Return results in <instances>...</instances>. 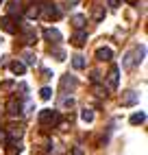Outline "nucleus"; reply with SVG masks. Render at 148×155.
I'll return each mask as SVG.
<instances>
[{
  "mask_svg": "<svg viewBox=\"0 0 148 155\" xmlns=\"http://www.w3.org/2000/svg\"><path fill=\"white\" fill-rule=\"evenodd\" d=\"M37 120L41 122V125H52V122H57V120H59V116H57V111H55V109H41V111H39V116H37Z\"/></svg>",
  "mask_w": 148,
  "mask_h": 155,
  "instance_id": "obj_2",
  "label": "nucleus"
},
{
  "mask_svg": "<svg viewBox=\"0 0 148 155\" xmlns=\"http://www.w3.org/2000/svg\"><path fill=\"white\" fill-rule=\"evenodd\" d=\"M144 120H146V114H144V111H137V114H133V116H131V125H142Z\"/></svg>",
  "mask_w": 148,
  "mask_h": 155,
  "instance_id": "obj_18",
  "label": "nucleus"
},
{
  "mask_svg": "<svg viewBox=\"0 0 148 155\" xmlns=\"http://www.w3.org/2000/svg\"><path fill=\"white\" fill-rule=\"evenodd\" d=\"M72 26L74 28H83V26H85V15H81V13L72 15Z\"/></svg>",
  "mask_w": 148,
  "mask_h": 155,
  "instance_id": "obj_14",
  "label": "nucleus"
},
{
  "mask_svg": "<svg viewBox=\"0 0 148 155\" xmlns=\"http://www.w3.org/2000/svg\"><path fill=\"white\" fill-rule=\"evenodd\" d=\"M20 151H22L20 144H9V147H7V155H18Z\"/></svg>",
  "mask_w": 148,
  "mask_h": 155,
  "instance_id": "obj_22",
  "label": "nucleus"
},
{
  "mask_svg": "<svg viewBox=\"0 0 148 155\" xmlns=\"http://www.w3.org/2000/svg\"><path fill=\"white\" fill-rule=\"evenodd\" d=\"M109 7L111 9H118L120 7V0H109Z\"/></svg>",
  "mask_w": 148,
  "mask_h": 155,
  "instance_id": "obj_27",
  "label": "nucleus"
},
{
  "mask_svg": "<svg viewBox=\"0 0 148 155\" xmlns=\"http://www.w3.org/2000/svg\"><path fill=\"white\" fill-rule=\"evenodd\" d=\"M44 18H59V11H57V7L55 5H46L44 7Z\"/></svg>",
  "mask_w": 148,
  "mask_h": 155,
  "instance_id": "obj_12",
  "label": "nucleus"
},
{
  "mask_svg": "<svg viewBox=\"0 0 148 155\" xmlns=\"http://www.w3.org/2000/svg\"><path fill=\"white\" fill-rule=\"evenodd\" d=\"M9 68H11L13 74H24V72H26V66L22 64V61H13V64L9 66Z\"/></svg>",
  "mask_w": 148,
  "mask_h": 155,
  "instance_id": "obj_13",
  "label": "nucleus"
},
{
  "mask_svg": "<svg viewBox=\"0 0 148 155\" xmlns=\"http://www.w3.org/2000/svg\"><path fill=\"white\" fill-rule=\"evenodd\" d=\"M124 2H131V5H133V2H137V0H124Z\"/></svg>",
  "mask_w": 148,
  "mask_h": 155,
  "instance_id": "obj_31",
  "label": "nucleus"
},
{
  "mask_svg": "<svg viewBox=\"0 0 148 155\" xmlns=\"http://www.w3.org/2000/svg\"><path fill=\"white\" fill-rule=\"evenodd\" d=\"M0 28L5 33H18V22L13 20V15H5V18H0Z\"/></svg>",
  "mask_w": 148,
  "mask_h": 155,
  "instance_id": "obj_3",
  "label": "nucleus"
},
{
  "mask_svg": "<svg viewBox=\"0 0 148 155\" xmlns=\"http://www.w3.org/2000/svg\"><path fill=\"white\" fill-rule=\"evenodd\" d=\"M44 37L48 39V42H52V44H59L61 42V33L57 28H44Z\"/></svg>",
  "mask_w": 148,
  "mask_h": 155,
  "instance_id": "obj_7",
  "label": "nucleus"
},
{
  "mask_svg": "<svg viewBox=\"0 0 148 155\" xmlns=\"http://www.w3.org/2000/svg\"><path fill=\"white\" fill-rule=\"evenodd\" d=\"M2 87H5V90H11V87H13V83H11V81H5Z\"/></svg>",
  "mask_w": 148,
  "mask_h": 155,
  "instance_id": "obj_30",
  "label": "nucleus"
},
{
  "mask_svg": "<svg viewBox=\"0 0 148 155\" xmlns=\"http://www.w3.org/2000/svg\"><path fill=\"white\" fill-rule=\"evenodd\" d=\"M144 55H146V46H137L135 50L126 53V57H124V68H133V66H137V64H142V61H144Z\"/></svg>",
  "mask_w": 148,
  "mask_h": 155,
  "instance_id": "obj_1",
  "label": "nucleus"
},
{
  "mask_svg": "<svg viewBox=\"0 0 148 155\" xmlns=\"http://www.w3.org/2000/svg\"><path fill=\"white\" fill-rule=\"evenodd\" d=\"M72 66L76 68V70H83V68H85V59H83L81 55H74L72 57Z\"/></svg>",
  "mask_w": 148,
  "mask_h": 155,
  "instance_id": "obj_19",
  "label": "nucleus"
},
{
  "mask_svg": "<svg viewBox=\"0 0 148 155\" xmlns=\"http://www.w3.org/2000/svg\"><path fill=\"white\" fill-rule=\"evenodd\" d=\"M7 109H9L11 116H20V114H22V103L15 101V98H11V101L7 103Z\"/></svg>",
  "mask_w": 148,
  "mask_h": 155,
  "instance_id": "obj_8",
  "label": "nucleus"
},
{
  "mask_svg": "<svg viewBox=\"0 0 148 155\" xmlns=\"http://www.w3.org/2000/svg\"><path fill=\"white\" fill-rule=\"evenodd\" d=\"M137 101H140L137 92H133V90H129V92H122V105H124V107H131V105H135Z\"/></svg>",
  "mask_w": 148,
  "mask_h": 155,
  "instance_id": "obj_5",
  "label": "nucleus"
},
{
  "mask_svg": "<svg viewBox=\"0 0 148 155\" xmlns=\"http://www.w3.org/2000/svg\"><path fill=\"white\" fill-rule=\"evenodd\" d=\"M24 133V129H22V125H11V138H20ZM9 138V140H11Z\"/></svg>",
  "mask_w": 148,
  "mask_h": 155,
  "instance_id": "obj_21",
  "label": "nucleus"
},
{
  "mask_svg": "<svg viewBox=\"0 0 148 155\" xmlns=\"http://www.w3.org/2000/svg\"><path fill=\"white\" fill-rule=\"evenodd\" d=\"M9 15H18L20 18V5L18 2H9Z\"/></svg>",
  "mask_w": 148,
  "mask_h": 155,
  "instance_id": "obj_23",
  "label": "nucleus"
},
{
  "mask_svg": "<svg viewBox=\"0 0 148 155\" xmlns=\"http://www.w3.org/2000/svg\"><path fill=\"white\" fill-rule=\"evenodd\" d=\"M76 85H79V81L74 79V77H70V74H66V77L61 79V90H63V92H66L68 87H70V90H74Z\"/></svg>",
  "mask_w": 148,
  "mask_h": 155,
  "instance_id": "obj_9",
  "label": "nucleus"
},
{
  "mask_svg": "<svg viewBox=\"0 0 148 155\" xmlns=\"http://www.w3.org/2000/svg\"><path fill=\"white\" fill-rule=\"evenodd\" d=\"M72 155H83V149H81V147H74V151H72Z\"/></svg>",
  "mask_w": 148,
  "mask_h": 155,
  "instance_id": "obj_29",
  "label": "nucleus"
},
{
  "mask_svg": "<svg viewBox=\"0 0 148 155\" xmlns=\"http://www.w3.org/2000/svg\"><path fill=\"white\" fill-rule=\"evenodd\" d=\"M39 96L44 98V101H50V96H52V90H50V87H41V92H39Z\"/></svg>",
  "mask_w": 148,
  "mask_h": 155,
  "instance_id": "obj_25",
  "label": "nucleus"
},
{
  "mask_svg": "<svg viewBox=\"0 0 148 155\" xmlns=\"http://www.w3.org/2000/svg\"><path fill=\"white\" fill-rule=\"evenodd\" d=\"M85 42H87V31L85 28H76V33L72 35V44L76 48H81V46H85Z\"/></svg>",
  "mask_w": 148,
  "mask_h": 155,
  "instance_id": "obj_4",
  "label": "nucleus"
},
{
  "mask_svg": "<svg viewBox=\"0 0 148 155\" xmlns=\"http://www.w3.org/2000/svg\"><path fill=\"white\" fill-rule=\"evenodd\" d=\"M74 105V98L72 96H61V101H59V107L61 109H70Z\"/></svg>",
  "mask_w": 148,
  "mask_h": 155,
  "instance_id": "obj_16",
  "label": "nucleus"
},
{
  "mask_svg": "<svg viewBox=\"0 0 148 155\" xmlns=\"http://www.w3.org/2000/svg\"><path fill=\"white\" fill-rule=\"evenodd\" d=\"M102 18H105V9H102V7H96V9H94V20L100 22Z\"/></svg>",
  "mask_w": 148,
  "mask_h": 155,
  "instance_id": "obj_24",
  "label": "nucleus"
},
{
  "mask_svg": "<svg viewBox=\"0 0 148 155\" xmlns=\"http://www.w3.org/2000/svg\"><path fill=\"white\" fill-rule=\"evenodd\" d=\"M0 142H9V133L5 129H0Z\"/></svg>",
  "mask_w": 148,
  "mask_h": 155,
  "instance_id": "obj_26",
  "label": "nucleus"
},
{
  "mask_svg": "<svg viewBox=\"0 0 148 155\" xmlns=\"http://www.w3.org/2000/svg\"><path fill=\"white\" fill-rule=\"evenodd\" d=\"M111 48H107V46H100L98 50H96V59H100V61H109L111 59Z\"/></svg>",
  "mask_w": 148,
  "mask_h": 155,
  "instance_id": "obj_10",
  "label": "nucleus"
},
{
  "mask_svg": "<svg viewBox=\"0 0 148 155\" xmlns=\"http://www.w3.org/2000/svg\"><path fill=\"white\" fill-rule=\"evenodd\" d=\"M35 61H37V59H35L33 53H24V55H22V64H24V66H35Z\"/></svg>",
  "mask_w": 148,
  "mask_h": 155,
  "instance_id": "obj_20",
  "label": "nucleus"
},
{
  "mask_svg": "<svg viewBox=\"0 0 148 155\" xmlns=\"http://www.w3.org/2000/svg\"><path fill=\"white\" fill-rule=\"evenodd\" d=\"M81 120H83V122H92V120H94V109L85 107V109L81 111Z\"/></svg>",
  "mask_w": 148,
  "mask_h": 155,
  "instance_id": "obj_17",
  "label": "nucleus"
},
{
  "mask_svg": "<svg viewBox=\"0 0 148 155\" xmlns=\"http://www.w3.org/2000/svg\"><path fill=\"white\" fill-rule=\"evenodd\" d=\"M107 79H109V87L115 90V87H118V81H120V68H118V66H111Z\"/></svg>",
  "mask_w": 148,
  "mask_h": 155,
  "instance_id": "obj_6",
  "label": "nucleus"
},
{
  "mask_svg": "<svg viewBox=\"0 0 148 155\" xmlns=\"http://www.w3.org/2000/svg\"><path fill=\"white\" fill-rule=\"evenodd\" d=\"M24 15H26L28 20H35V18L39 15V7H37V5H31V7L26 9V13H24Z\"/></svg>",
  "mask_w": 148,
  "mask_h": 155,
  "instance_id": "obj_15",
  "label": "nucleus"
},
{
  "mask_svg": "<svg viewBox=\"0 0 148 155\" xmlns=\"http://www.w3.org/2000/svg\"><path fill=\"white\" fill-rule=\"evenodd\" d=\"M55 55H57V59H59V61L66 59V57H63V50H55Z\"/></svg>",
  "mask_w": 148,
  "mask_h": 155,
  "instance_id": "obj_28",
  "label": "nucleus"
},
{
  "mask_svg": "<svg viewBox=\"0 0 148 155\" xmlns=\"http://www.w3.org/2000/svg\"><path fill=\"white\" fill-rule=\"evenodd\" d=\"M24 42L26 44H35L37 42V33L31 26H24Z\"/></svg>",
  "mask_w": 148,
  "mask_h": 155,
  "instance_id": "obj_11",
  "label": "nucleus"
}]
</instances>
